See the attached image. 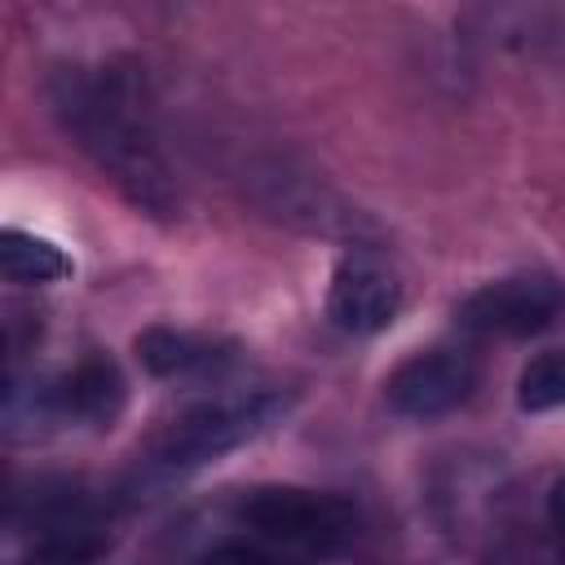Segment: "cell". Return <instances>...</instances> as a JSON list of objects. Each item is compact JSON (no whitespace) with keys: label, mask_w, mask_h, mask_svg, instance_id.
Wrapping results in <instances>:
<instances>
[{"label":"cell","mask_w":565,"mask_h":565,"mask_svg":"<svg viewBox=\"0 0 565 565\" xmlns=\"http://www.w3.org/2000/svg\"><path fill=\"white\" fill-rule=\"evenodd\" d=\"M547 534L565 547V477H556L547 490Z\"/></svg>","instance_id":"cell-14"},{"label":"cell","mask_w":565,"mask_h":565,"mask_svg":"<svg viewBox=\"0 0 565 565\" xmlns=\"http://www.w3.org/2000/svg\"><path fill=\"white\" fill-rule=\"evenodd\" d=\"M477 375H481V366L468 349L437 344V349H424V353L406 358L384 380V402L402 419H437V415L459 411L472 397Z\"/></svg>","instance_id":"cell-5"},{"label":"cell","mask_w":565,"mask_h":565,"mask_svg":"<svg viewBox=\"0 0 565 565\" xmlns=\"http://www.w3.org/2000/svg\"><path fill=\"white\" fill-rule=\"evenodd\" d=\"M486 565H565V547L547 534H503L494 547H490V556H486Z\"/></svg>","instance_id":"cell-12"},{"label":"cell","mask_w":565,"mask_h":565,"mask_svg":"<svg viewBox=\"0 0 565 565\" xmlns=\"http://www.w3.org/2000/svg\"><path fill=\"white\" fill-rule=\"evenodd\" d=\"M397 309H402V282L380 256L371 252L340 256L327 282V322L335 331L375 335L397 318Z\"/></svg>","instance_id":"cell-7"},{"label":"cell","mask_w":565,"mask_h":565,"mask_svg":"<svg viewBox=\"0 0 565 565\" xmlns=\"http://www.w3.org/2000/svg\"><path fill=\"white\" fill-rule=\"evenodd\" d=\"M516 406L530 411V415L565 406V349H543L539 358H530V362L521 366Z\"/></svg>","instance_id":"cell-11"},{"label":"cell","mask_w":565,"mask_h":565,"mask_svg":"<svg viewBox=\"0 0 565 565\" xmlns=\"http://www.w3.org/2000/svg\"><path fill=\"white\" fill-rule=\"evenodd\" d=\"M238 525L291 556H331L358 534V508L331 490L309 486H256L238 499Z\"/></svg>","instance_id":"cell-2"},{"label":"cell","mask_w":565,"mask_h":565,"mask_svg":"<svg viewBox=\"0 0 565 565\" xmlns=\"http://www.w3.org/2000/svg\"><path fill=\"white\" fill-rule=\"evenodd\" d=\"M35 561L44 565H88L106 552V525L79 486H40L31 499Z\"/></svg>","instance_id":"cell-8"},{"label":"cell","mask_w":565,"mask_h":565,"mask_svg":"<svg viewBox=\"0 0 565 565\" xmlns=\"http://www.w3.org/2000/svg\"><path fill=\"white\" fill-rule=\"evenodd\" d=\"M459 331L477 340H525L547 331L556 318H565V278L525 269L494 282H481L459 305Z\"/></svg>","instance_id":"cell-4"},{"label":"cell","mask_w":565,"mask_h":565,"mask_svg":"<svg viewBox=\"0 0 565 565\" xmlns=\"http://www.w3.org/2000/svg\"><path fill=\"white\" fill-rule=\"evenodd\" d=\"M128 402V380L115 358L88 353L57 380L40 384L31 393V419L40 424H88L110 428Z\"/></svg>","instance_id":"cell-6"},{"label":"cell","mask_w":565,"mask_h":565,"mask_svg":"<svg viewBox=\"0 0 565 565\" xmlns=\"http://www.w3.org/2000/svg\"><path fill=\"white\" fill-rule=\"evenodd\" d=\"M287 411H291V397L278 388H252V393H225V397L199 402L163 428V437L154 441V463L168 472L203 468L256 441L260 433H269Z\"/></svg>","instance_id":"cell-3"},{"label":"cell","mask_w":565,"mask_h":565,"mask_svg":"<svg viewBox=\"0 0 565 565\" xmlns=\"http://www.w3.org/2000/svg\"><path fill=\"white\" fill-rule=\"evenodd\" d=\"M137 358L159 380H199V375L225 371L238 358V344L225 335L185 331V327H146L137 335Z\"/></svg>","instance_id":"cell-9"},{"label":"cell","mask_w":565,"mask_h":565,"mask_svg":"<svg viewBox=\"0 0 565 565\" xmlns=\"http://www.w3.org/2000/svg\"><path fill=\"white\" fill-rule=\"evenodd\" d=\"M49 106L62 132L115 181V190L132 207L150 216H172L181 207V190L159 146L141 71H132L128 62L57 66L49 75Z\"/></svg>","instance_id":"cell-1"},{"label":"cell","mask_w":565,"mask_h":565,"mask_svg":"<svg viewBox=\"0 0 565 565\" xmlns=\"http://www.w3.org/2000/svg\"><path fill=\"white\" fill-rule=\"evenodd\" d=\"M194 565H291L282 552H274L269 543H260V539H221V543H212Z\"/></svg>","instance_id":"cell-13"},{"label":"cell","mask_w":565,"mask_h":565,"mask_svg":"<svg viewBox=\"0 0 565 565\" xmlns=\"http://www.w3.org/2000/svg\"><path fill=\"white\" fill-rule=\"evenodd\" d=\"M0 269L18 287H44V282H57L71 274V256L49 238L9 225V230H0Z\"/></svg>","instance_id":"cell-10"}]
</instances>
